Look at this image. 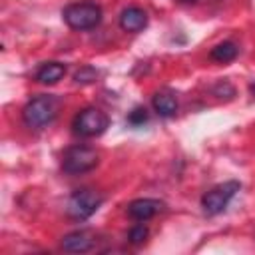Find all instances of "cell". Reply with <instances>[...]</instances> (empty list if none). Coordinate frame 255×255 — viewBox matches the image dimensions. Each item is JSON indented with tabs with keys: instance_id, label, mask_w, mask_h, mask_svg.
<instances>
[{
	"instance_id": "4",
	"label": "cell",
	"mask_w": 255,
	"mask_h": 255,
	"mask_svg": "<svg viewBox=\"0 0 255 255\" xmlns=\"http://www.w3.org/2000/svg\"><path fill=\"white\" fill-rule=\"evenodd\" d=\"M108 126H110V118L100 108H84L82 112L76 114V118L72 122L74 133H78L82 137H96V135L104 133Z\"/></svg>"
},
{
	"instance_id": "11",
	"label": "cell",
	"mask_w": 255,
	"mask_h": 255,
	"mask_svg": "<svg viewBox=\"0 0 255 255\" xmlns=\"http://www.w3.org/2000/svg\"><path fill=\"white\" fill-rule=\"evenodd\" d=\"M153 108H155V112L159 116L169 118V116H173L177 112V100L169 92H157L153 96Z\"/></svg>"
},
{
	"instance_id": "2",
	"label": "cell",
	"mask_w": 255,
	"mask_h": 255,
	"mask_svg": "<svg viewBox=\"0 0 255 255\" xmlns=\"http://www.w3.org/2000/svg\"><path fill=\"white\" fill-rule=\"evenodd\" d=\"M62 16H64V22L74 30H92L102 20V8L96 2L84 0V2L68 4Z\"/></svg>"
},
{
	"instance_id": "14",
	"label": "cell",
	"mask_w": 255,
	"mask_h": 255,
	"mask_svg": "<svg viewBox=\"0 0 255 255\" xmlns=\"http://www.w3.org/2000/svg\"><path fill=\"white\" fill-rule=\"evenodd\" d=\"M145 120H147L145 108H137V110H133V112L129 114V122H131V124H141V122H145Z\"/></svg>"
},
{
	"instance_id": "8",
	"label": "cell",
	"mask_w": 255,
	"mask_h": 255,
	"mask_svg": "<svg viewBox=\"0 0 255 255\" xmlns=\"http://www.w3.org/2000/svg\"><path fill=\"white\" fill-rule=\"evenodd\" d=\"M145 26H147V12L137 6H129L120 14V28L124 32H139Z\"/></svg>"
},
{
	"instance_id": "7",
	"label": "cell",
	"mask_w": 255,
	"mask_h": 255,
	"mask_svg": "<svg viewBox=\"0 0 255 255\" xmlns=\"http://www.w3.org/2000/svg\"><path fill=\"white\" fill-rule=\"evenodd\" d=\"M163 209V203L159 199H149V197H143V199H133L129 205H128V215L135 221H147L151 219L155 213H159Z\"/></svg>"
},
{
	"instance_id": "12",
	"label": "cell",
	"mask_w": 255,
	"mask_h": 255,
	"mask_svg": "<svg viewBox=\"0 0 255 255\" xmlns=\"http://www.w3.org/2000/svg\"><path fill=\"white\" fill-rule=\"evenodd\" d=\"M239 54V48L233 44V42H221L217 44L211 52H209V58L213 62H219V64H227V62H233Z\"/></svg>"
},
{
	"instance_id": "5",
	"label": "cell",
	"mask_w": 255,
	"mask_h": 255,
	"mask_svg": "<svg viewBox=\"0 0 255 255\" xmlns=\"http://www.w3.org/2000/svg\"><path fill=\"white\" fill-rule=\"evenodd\" d=\"M102 201H104L102 193H98L94 189H78L70 197L68 207H66V213L74 221H84V219L92 217L98 211V207L102 205Z\"/></svg>"
},
{
	"instance_id": "13",
	"label": "cell",
	"mask_w": 255,
	"mask_h": 255,
	"mask_svg": "<svg viewBox=\"0 0 255 255\" xmlns=\"http://www.w3.org/2000/svg\"><path fill=\"white\" fill-rule=\"evenodd\" d=\"M129 241L133 243V245H137V243H141V241H145V237H147V227L143 225V223H137V225H133L131 229H129Z\"/></svg>"
},
{
	"instance_id": "10",
	"label": "cell",
	"mask_w": 255,
	"mask_h": 255,
	"mask_svg": "<svg viewBox=\"0 0 255 255\" xmlns=\"http://www.w3.org/2000/svg\"><path fill=\"white\" fill-rule=\"evenodd\" d=\"M64 74H66L64 64H60V62H48V64H44L36 72V80L40 84H56L58 80H62Z\"/></svg>"
},
{
	"instance_id": "6",
	"label": "cell",
	"mask_w": 255,
	"mask_h": 255,
	"mask_svg": "<svg viewBox=\"0 0 255 255\" xmlns=\"http://www.w3.org/2000/svg\"><path fill=\"white\" fill-rule=\"evenodd\" d=\"M239 181H225V183H219L215 187H211L207 193H203L201 197V207L207 215H217L221 213L227 203L231 201V197L239 191Z\"/></svg>"
},
{
	"instance_id": "1",
	"label": "cell",
	"mask_w": 255,
	"mask_h": 255,
	"mask_svg": "<svg viewBox=\"0 0 255 255\" xmlns=\"http://www.w3.org/2000/svg\"><path fill=\"white\" fill-rule=\"evenodd\" d=\"M58 100L54 96H36L32 98L24 110H22V118L24 124L32 129H42L46 128L58 114Z\"/></svg>"
},
{
	"instance_id": "9",
	"label": "cell",
	"mask_w": 255,
	"mask_h": 255,
	"mask_svg": "<svg viewBox=\"0 0 255 255\" xmlns=\"http://www.w3.org/2000/svg\"><path fill=\"white\" fill-rule=\"evenodd\" d=\"M94 243L96 239L92 237L90 231H72L62 237V247L64 251H70V253H86L94 247Z\"/></svg>"
},
{
	"instance_id": "3",
	"label": "cell",
	"mask_w": 255,
	"mask_h": 255,
	"mask_svg": "<svg viewBox=\"0 0 255 255\" xmlns=\"http://www.w3.org/2000/svg\"><path fill=\"white\" fill-rule=\"evenodd\" d=\"M100 161V155L94 147L90 145H72L64 151L62 157V169L70 175H78V173H86L90 169H94Z\"/></svg>"
}]
</instances>
